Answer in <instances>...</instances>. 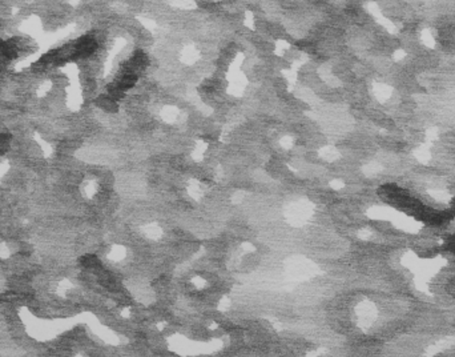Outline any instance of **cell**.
<instances>
[{"mask_svg": "<svg viewBox=\"0 0 455 357\" xmlns=\"http://www.w3.org/2000/svg\"><path fill=\"white\" fill-rule=\"evenodd\" d=\"M431 196L438 201H449V195L443 191H435V192H430Z\"/></svg>", "mask_w": 455, "mask_h": 357, "instance_id": "3957f363", "label": "cell"}, {"mask_svg": "<svg viewBox=\"0 0 455 357\" xmlns=\"http://www.w3.org/2000/svg\"><path fill=\"white\" fill-rule=\"evenodd\" d=\"M358 313H359V317L362 320L363 325H370L376 317V308L372 303L365 301L358 307Z\"/></svg>", "mask_w": 455, "mask_h": 357, "instance_id": "6da1fadb", "label": "cell"}, {"mask_svg": "<svg viewBox=\"0 0 455 357\" xmlns=\"http://www.w3.org/2000/svg\"><path fill=\"white\" fill-rule=\"evenodd\" d=\"M136 82H137L136 75L132 74V72H127V74L122 75L121 79L119 80L118 85L122 89V91H125V89L132 88L133 85L136 84Z\"/></svg>", "mask_w": 455, "mask_h": 357, "instance_id": "7a4b0ae2", "label": "cell"}]
</instances>
